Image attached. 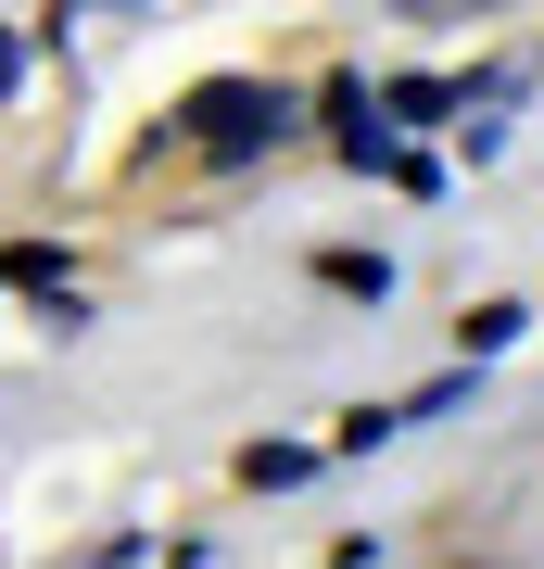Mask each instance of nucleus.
<instances>
[{
  "mask_svg": "<svg viewBox=\"0 0 544 569\" xmlns=\"http://www.w3.org/2000/svg\"><path fill=\"white\" fill-rule=\"evenodd\" d=\"M51 13H140V0H51Z\"/></svg>",
  "mask_w": 544,
  "mask_h": 569,
  "instance_id": "obj_8",
  "label": "nucleus"
},
{
  "mask_svg": "<svg viewBox=\"0 0 544 569\" xmlns=\"http://www.w3.org/2000/svg\"><path fill=\"white\" fill-rule=\"evenodd\" d=\"M0 291H63V253L51 241H13V253H0Z\"/></svg>",
  "mask_w": 544,
  "mask_h": 569,
  "instance_id": "obj_5",
  "label": "nucleus"
},
{
  "mask_svg": "<svg viewBox=\"0 0 544 569\" xmlns=\"http://www.w3.org/2000/svg\"><path fill=\"white\" fill-rule=\"evenodd\" d=\"M456 342H468V367L506 355V342H520V305H468V317H456Z\"/></svg>",
  "mask_w": 544,
  "mask_h": 569,
  "instance_id": "obj_4",
  "label": "nucleus"
},
{
  "mask_svg": "<svg viewBox=\"0 0 544 569\" xmlns=\"http://www.w3.org/2000/svg\"><path fill=\"white\" fill-rule=\"evenodd\" d=\"M13 77H26V51H13V39H0V89H13Z\"/></svg>",
  "mask_w": 544,
  "mask_h": 569,
  "instance_id": "obj_9",
  "label": "nucleus"
},
{
  "mask_svg": "<svg viewBox=\"0 0 544 569\" xmlns=\"http://www.w3.org/2000/svg\"><path fill=\"white\" fill-rule=\"evenodd\" d=\"M380 102H393L405 127H444V114H456V89H444V77H393V89H380Z\"/></svg>",
  "mask_w": 544,
  "mask_h": 569,
  "instance_id": "obj_3",
  "label": "nucleus"
},
{
  "mask_svg": "<svg viewBox=\"0 0 544 569\" xmlns=\"http://www.w3.org/2000/svg\"><path fill=\"white\" fill-rule=\"evenodd\" d=\"M279 127H291V102H279V89H254V77H216V89H190V152H216V164L266 152Z\"/></svg>",
  "mask_w": 544,
  "mask_h": 569,
  "instance_id": "obj_1",
  "label": "nucleus"
},
{
  "mask_svg": "<svg viewBox=\"0 0 544 569\" xmlns=\"http://www.w3.org/2000/svg\"><path fill=\"white\" fill-rule=\"evenodd\" d=\"M317 279L343 291V305H393V253H317Z\"/></svg>",
  "mask_w": 544,
  "mask_h": 569,
  "instance_id": "obj_2",
  "label": "nucleus"
},
{
  "mask_svg": "<svg viewBox=\"0 0 544 569\" xmlns=\"http://www.w3.org/2000/svg\"><path fill=\"white\" fill-rule=\"evenodd\" d=\"M304 468H317V456H304V443H254V456H241V481H254V493H291Z\"/></svg>",
  "mask_w": 544,
  "mask_h": 569,
  "instance_id": "obj_6",
  "label": "nucleus"
},
{
  "mask_svg": "<svg viewBox=\"0 0 544 569\" xmlns=\"http://www.w3.org/2000/svg\"><path fill=\"white\" fill-rule=\"evenodd\" d=\"M393 430H405L393 406H355V418H343V456H380V443H393Z\"/></svg>",
  "mask_w": 544,
  "mask_h": 569,
  "instance_id": "obj_7",
  "label": "nucleus"
}]
</instances>
